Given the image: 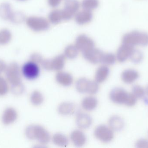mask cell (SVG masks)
I'll list each match as a JSON object with an SVG mask.
<instances>
[{
  "mask_svg": "<svg viewBox=\"0 0 148 148\" xmlns=\"http://www.w3.org/2000/svg\"><path fill=\"white\" fill-rule=\"evenodd\" d=\"M110 101L118 105H124L128 107L135 106L137 102L136 97L123 88L116 87L114 88L110 93Z\"/></svg>",
  "mask_w": 148,
  "mask_h": 148,
  "instance_id": "6da1fadb",
  "label": "cell"
},
{
  "mask_svg": "<svg viewBox=\"0 0 148 148\" xmlns=\"http://www.w3.org/2000/svg\"><path fill=\"white\" fill-rule=\"evenodd\" d=\"M26 135L30 140H36L42 144H47L50 141L51 137L47 130L42 126L32 125L26 129Z\"/></svg>",
  "mask_w": 148,
  "mask_h": 148,
  "instance_id": "7a4b0ae2",
  "label": "cell"
},
{
  "mask_svg": "<svg viewBox=\"0 0 148 148\" xmlns=\"http://www.w3.org/2000/svg\"><path fill=\"white\" fill-rule=\"evenodd\" d=\"M123 42L134 47L138 45L147 47L148 46V34L137 30L131 31L123 36Z\"/></svg>",
  "mask_w": 148,
  "mask_h": 148,
  "instance_id": "3957f363",
  "label": "cell"
},
{
  "mask_svg": "<svg viewBox=\"0 0 148 148\" xmlns=\"http://www.w3.org/2000/svg\"><path fill=\"white\" fill-rule=\"evenodd\" d=\"M114 132L109 126L100 125L95 129L94 135L97 140L101 142L109 143L114 139Z\"/></svg>",
  "mask_w": 148,
  "mask_h": 148,
  "instance_id": "277c9868",
  "label": "cell"
},
{
  "mask_svg": "<svg viewBox=\"0 0 148 148\" xmlns=\"http://www.w3.org/2000/svg\"><path fill=\"white\" fill-rule=\"evenodd\" d=\"M21 72L26 79L34 80L38 78L40 74V70L39 64L31 61L23 65Z\"/></svg>",
  "mask_w": 148,
  "mask_h": 148,
  "instance_id": "5b68a950",
  "label": "cell"
},
{
  "mask_svg": "<svg viewBox=\"0 0 148 148\" xmlns=\"http://www.w3.org/2000/svg\"><path fill=\"white\" fill-rule=\"evenodd\" d=\"M6 78L11 85H15L21 82V70L18 64L12 63L7 66L5 71Z\"/></svg>",
  "mask_w": 148,
  "mask_h": 148,
  "instance_id": "8992f818",
  "label": "cell"
},
{
  "mask_svg": "<svg viewBox=\"0 0 148 148\" xmlns=\"http://www.w3.org/2000/svg\"><path fill=\"white\" fill-rule=\"evenodd\" d=\"M65 63V58L64 56H60L52 60H43L41 64L46 70L59 71L64 67Z\"/></svg>",
  "mask_w": 148,
  "mask_h": 148,
  "instance_id": "52a82bcc",
  "label": "cell"
},
{
  "mask_svg": "<svg viewBox=\"0 0 148 148\" xmlns=\"http://www.w3.org/2000/svg\"><path fill=\"white\" fill-rule=\"evenodd\" d=\"M140 76L139 72L136 70L127 69L123 71L121 78L124 83L131 84L136 81L139 79Z\"/></svg>",
  "mask_w": 148,
  "mask_h": 148,
  "instance_id": "ba28073f",
  "label": "cell"
},
{
  "mask_svg": "<svg viewBox=\"0 0 148 148\" xmlns=\"http://www.w3.org/2000/svg\"><path fill=\"white\" fill-rule=\"evenodd\" d=\"M134 47L123 43L119 48L116 54V59L120 63H123L129 59L134 49Z\"/></svg>",
  "mask_w": 148,
  "mask_h": 148,
  "instance_id": "9c48e42d",
  "label": "cell"
},
{
  "mask_svg": "<svg viewBox=\"0 0 148 148\" xmlns=\"http://www.w3.org/2000/svg\"><path fill=\"white\" fill-rule=\"evenodd\" d=\"M56 80L60 85L64 87H69L73 84V77L68 72L59 71L56 76Z\"/></svg>",
  "mask_w": 148,
  "mask_h": 148,
  "instance_id": "30bf717a",
  "label": "cell"
},
{
  "mask_svg": "<svg viewBox=\"0 0 148 148\" xmlns=\"http://www.w3.org/2000/svg\"><path fill=\"white\" fill-rule=\"evenodd\" d=\"M92 120L91 116L85 113L77 114L76 123L77 127L82 129L88 128L92 125Z\"/></svg>",
  "mask_w": 148,
  "mask_h": 148,
  "instance_id": "8fae6325",
  "label": "cell"
},
{
  "mask_svg": "<svg viewBox=\"0 0 148 148\" xmlns=\"http://www.w3.org/2000/svg\"><path fill=\"white\" fill-rule=\"evenodd\" d=\"M71 141L74 145L77 147H82L85 145L87 137L85 134L80 130H75L70 135Z\"/></svg>",
  "mask_w": 148,
  "mask_h": 148,
  "instance_id": "7c38bea8",
  "label": "cell"
},
{
  "mask_svg": "<svg viewBox=\"0 0 148 148\" xmlns=\"http://www.w3.org/2000/svg\"><path fill=\"white\" fill-rule=\"evenodd\" d=\"M109 127L114 131H121L125 127L124 120L121 116L114 115L111 116L108 121Z\"/></svg>",
  "mask_w": 148,
  "mask_h": 148,
  "instance_id": "4fadbf2b",
  "label": "cell"
},
{
  "mask_svg": "<svg viewBox=\"0 0 148 148\" xmlns=\"http://www.w3.org/2000/svg\"><path fill=\"white\" fill-rule=\"evenodd\" d=\"M110 69L107 65L100 66L97 68L95 74V80L97 83L104 82L108 77Z\"/></svg>",
  "mask_w": 148,
  "mask_h": 148,
  "instance_id": "5bb4252c",
  "label": "cell"
},
{
  "mask_svg": "<svg viewBox=\"0 0 148 148\" xmlns=\"http://www.w3.org/2000/svg\"><path fill=\"white\" fill-rule=\"evenodd\" d=\"M17 118L16 111L12 108H8L3 112L2 121L5 125H9L16 121Z\"/></svg>",
  "mask_w": 148,
  "mask_h": 148,
  "instance_id": "9a60e30c",
  "label": "cell"
},
{
  "mask_svg": "<svg viewBox=\"0 0 148 148\" xmlns=\"http://www.w3.org/2000/svg\"><path fill=\"white\" fill-rule=\"evenodd\" d=\"M76 111L75 105L70 102H64L60 104L58 107L59 114L64 116L71 115Z\"/></svg>",
  "mask_w": 148,
  "mask_h": 148,
  "instance_id": "2e32d148",
  "label": "cell"
},
{
  "mask_svg": "<svg viewBox=\"0 0 148 148\" xmlns=\"http://www.w3.org/2000/svg\"><path fill=\"white\" fill-rule=\"evenodd\" d=\"M97 99L93 96H87L84 98L81 103L83 109L88 111L94 110L97 107Z\"/></svg>",
  "mask_w": 148,
  "mask_h": 148,
  "instance_id": "e0dca14e",
  "label": "cell"
},
{
  "mask_svg": "<svg viewBox=\"0 0 148 148\" xmlns=\"http://www.w3.org/2000/svg\"><path fill=\"white\" fill-rule=\"evenodd\" d=\"M103 56L101 52L97 51H88L84 54L85 58L94 64L101 63Z\"/></svg>",
  "mask_w": 148,
  "mask_h": 148,
  "instance_id": "ac0fdd59",
  "label": "cell"
},
{
  "mask_svg": "<svg viewBox=\"0 0 148 148\" xmlns=\"http://www.w3.org/2000/svg\"><path fill=\"white\" fill-rule=\"evenodd\" d=\"M90 81H91L85 78H81L78 79L76 83L75 86L77 90L79 93L82 94H88Z\"/></svg>",
  "mask_w": 148,
  "mask_h": 148,
  "instance_id": "d6986e66",
  "label": "cell"
},
{
  "mask_svg": "<svg viewBox=\"0 0 148 148\" xmlns=\"http://www.w3.org/2000/svg\"><path fill=\"white\" fill-rule=\"evenodd\" d=\"M52 140L55 145L60 147H66L69 144V140L67 137L60 133L55 134L53 136Z\"/></svg>",
  "mask_w": 148,
  "mask_h": 148,
  "instance_id": "ffe728a7",
  "label": "cell"
},
{
  "mask_svg": "<svg viewBox=\"0 0 148 148\" xmlns=\"http://www.w3.org/2000/svg\"><path fill=\"white\" fill-rule=\"evenodd\" d=\"M30 101L35 106L40 105L44 101L43 95L37 90L34 91L30 96Z\"/></svg>",
  "mask_w": 148,
  "mask_h": 148,
  "instance_id": "44dd1931",
  "label": "cell"
},
{
  "mask_svg": "<svg viewBox=\"0 0 148 148\" xmlns=\"http://www.w3.org/2000/svg\"><path fill=\"white\" fill-rule=\"evenodd\" d=\"M143 53L139 50L134 49L133 50L129 59L133 63L139 64L142 62L143 59Z\"/></svg>",
  "mask_w": 148,
  "mask_h": 148,
  "instance_id": "7402d4cb",
  "label": "cell"
},
{
  "mask_svg": "<svg viewBox=\"0 0 148 148\" xmlns=\"http://www.w3.org/2000/svg\"><path fill=\"white\" fill-rule=\"evenodd\" d=\"M131 93L137 99L144 98L146 96L145 89L139 85H135L132 87Z\"/></svg>",
  "mask_w": 148,
  "mask_h": 148,
  "instance_id": "603a6c76",
  "label": "cell"
},
{
  "mask_svg": "<svg viewBox=\"0 0 148 148\" xmlns=\"http://www.w3.org/2000/svg\"><path fill=\"white\" fill-rule=\"evenodd\" d=\"M116 58V56L113 54L103 55L101 63L107 66L113 65L115 63Z\"/></svg>",
  "mask_w": 148,
  "mask_h": 148,
  "instance_id": "cb8c5ba5",
  "label": "cell"
},
{
  "mask_svg": "<svg viewBox=\"0 0 148 148\" xmlns=\"http://www.w3.org/2000/svg\"><path fill=\"white\" fill-rule=\"evenodd\" d=\"M9 90L8 85L7 81L0 76V96L5 95Z\"/></svg>",
  "mask_w": 148,
  "mask_h": 148,
  "instance_id": "d4e9b609",
  "label": "cell"
},
{
  "mask_svg": "<svg viewBox=\"0 0 148 148\" xmlns=\"http://www.w3.org/2000/svg\"><path fill=\"white\" fill-rule=\"evenodd\" d=\"M11 91L15 95H20L24 91V87L21 82L18 84L12 85Z\"/></svg>",
  "mask_w": 148,
  "mask_h": 148,
  "instance_id": "484cf974",
  "label": "cell"
},
{
  "mask_svg": "<svg viewBox=\"0 0 148 148\" xmlns=\"http://www.w3.org/2000/svg\"><path fill=\"white\" fill-rule=\"evenodd\" d=\"M135 147L137 148H148V139L141 138L136 141Z\"/></svg>",
  "mask_w": 148,
  "mask_h": 148,
  "instance_id": "4316f807",
  "label": "cell"
},
{
  "mask_svg": "<svg viewBox=\"0 0 148 148\" xmlns=\"http://www.w3.org/2000/svg\"><path fill=\"white\" fill-rule=\"evenodd\" d=\"M7 66L2 61H0V74L6 70Z\"/></svg>",
  "mask_w": 148,
  "mask_h": 148,
  "instance_id": "83f0119b",
  "label": "cell"
},
{
  "mask_svg": "<svg viewBox=\"0 0 148 148\" xmlns=\"http://www.w3.org/2000/svg\"><path fill=\"white\" fill-rule=\"evenodd\" d=\"M145 91H146V95H147L148 96V85L147 86L146 88L145 89Z\"/></svg>",
  "mask_w": 148,
  "mask_h": 148,
  "instance_id": "f1b7e54d",
  "label": "cell"
}]
</instances>
